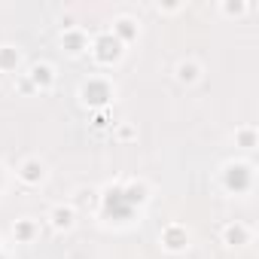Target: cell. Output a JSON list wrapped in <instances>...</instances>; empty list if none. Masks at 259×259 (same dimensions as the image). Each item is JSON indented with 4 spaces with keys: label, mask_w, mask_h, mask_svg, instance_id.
I'll list each match as a JSON object with an SVG mask.
<instances>
[{
    "label": "cell",
    "mask_w": 259,
    "mask_h": 259,
    "mask_svg": "<svg viewBox=\"0 0 259 259\" xmlns=\"http://www.w3.org/2000/svg\"><path fill=\"white\" fill-rule=\"evenodd\" d=\"M241 238H244V235H241L238 229H232V232H229V241H241Z\"/></svg>",
    "instance_id": "obj_7"
},
{
    "label": "cell",
    "mask_w": 259,
    "mask_h": 259,
    "mask_svg": "<svg viewBox=\"0 0 259 259\" xmlns=\"http://www.w3.org/2000/svg\"><path fill=\"white\" fill-rule=\"evenodd\" d=\"M98 46H101V58H113V55H116V43H110V40H101Z\"/></svg>",
    "instance_id": "obj_3"
},
{
    "label": "cell",
    "mask_w": 259,
    "mask_h": 259,
    "mask_svg": "<svg viewBox=\"0 0 259 259\" xmlns=\"http://www.w3.org/2000/svg\"><path fill=\"white\" fill-rule=\"evenodd\" d=\"M229 186L244 189V186H247V168H232V174H229Z\"/></svg>",
    "instance_id": "obj_2"
},
{
    "label": "cell",
    "mask_w": 259,
    "mask_h": 259,
    "mask_svg": "<svg viewBox=\"0 0 259 259\" xmlns=\"http://www.w3.org/2000/svg\"><path fill=\"white\" fill-rule=\"evenodd\" d=\"M180 241H183V235H180L177 229H171V232H168V244H171V247H180Z\"/></svg>",
    "instance_id": "obj_4"
},
{
    "label": "cell",
    "mask_w": 259,
    "mask_h": 259,
    "mask_svg": "<svg viewBox=\"0 0 259 259\" xmlns=\"http://www.w3.org/2000/svg\"><path fill=\"white\" fill-rule=\"evenodd\" d=\"M107 85H101V82H92V85H85V98L92 101V104H104L107 101Z\"/></svg>",
    "instance_id": "obj_1"
},
{
    "label": "cell",
    "mask_w": 259,
    "mask_h": 259,
    "mask_svg": "<svg viewBox=\"0 0 259 259\" xmlns=\"http://www.w3.org/2000/svg\"><path fill=\"white\" fill-rule=\"evenodd\" d=\"M25 177L34 180V177H37V165H28V168H25Z\"/></svg>",
    "instance_id": "obj_6"
},
{
    "label": "cell",
    "mask_w": 259,
    "mask_h": 259,
    "mask_svg": "<svg viewBox=\"0 0 259 259\" xmlns=\"http://www.w3.org/2000/svg\"><path fill=\"white\" fill-rule=\"evenodd\" d=\"M34 76H37V82H49V70H46V67H37Z\"/></svg>",
    "instance_id": "obj_5"
}]
</instances>
